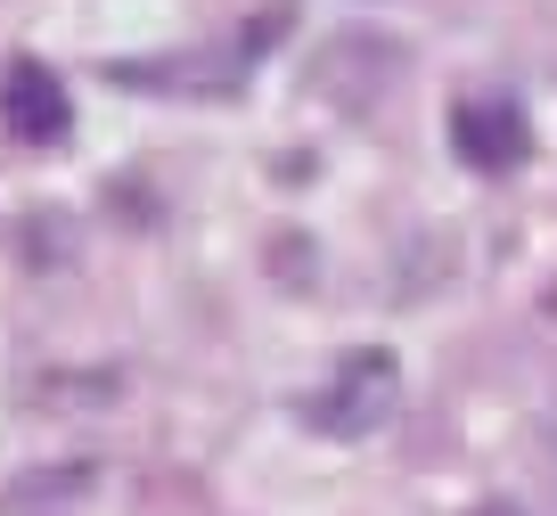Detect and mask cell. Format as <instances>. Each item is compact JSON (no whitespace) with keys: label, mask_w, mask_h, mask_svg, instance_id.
<instances>
[{"label":"cell","mask_w":557,"mask_h":516,"mask_svg":"<svg viewBox=\"0 0 557 516\" xmlns=\"http://www.w3.org/2000/svg\"><path fill=\"white\" fill-rule=\"evenodd\" d=\"M0 123H9L25 148H58V139L74 132V99L41 58H9V74H0Z\"/></svg>","instance_id":"cell-2"},{"label":"cell","mask_w":557,"mask_h":516,"mask_svg":"<svg viewBox=\"0 0 557 516\" xmlns=\"http://www.w3.org/2000/svg\"><path fill=\"white\" fill-rule=\"evenodd\" d=\"M475 516H517V508H475Z\"/></svg>","instance_id":"cell-4"},{"label":"cell","mask_w":557,"mask_h":516,"mask_svg":"<svg viewBox=\"0 0 557 516\" xmlns=\"http://www.w3.org/2000/svg\"><path fill=\"white\" fill-rule=\"evenodd\" d=\"M451 148L475 172H517L533 156V123H524L517 99H459L451 107Z\"/></svg>","instance_id":"cell-3"},{"label":"cell","mask_w":557,"mask_h":516,"mask_svg":"<svg viewBox=\"0 0 557 516\" xmlns=\"http://www.w3.org/2000/svg\"><path fill=\"white\" fill-rule=\"evenodd\" d=\"M401 402V369L385 344H361V353H345L336 361V378L320 385V394H304V427L336 434V443H361V434H377L385 418H394Z\"/></svg>","instance_id":"cell-1"}]
</instances>
